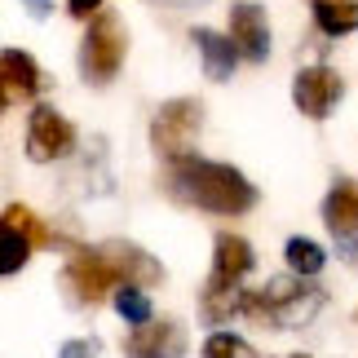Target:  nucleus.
I'll use <instances>...</instances> for the list:
<instances>
[{"instance_id": "nucleus-9", "label": "nucleus", "mask_w": 358, "mask_h": 358, "mask_svg": "<svg viewBox=\"0 0 358 358\" xmlns=\"http://www.w3.org/2000/svg\"><path fill=\"white\" fill-rule=\"evenodd\" d=\"M230 45H235V53H243V58L261 62L270 53V22L266 13H261V5H235L230 9Z\"/></svg>"}, {"instance_id": "nucleus-13", "label": "nucleus", "mask_w": 358, "mask_h": 358, "mask_svg": "<svg viewBox=\"0 0 358 358\" xmlns=\"http://www.w3.org/2000/svg\"><path fill=\"white\" fill-rule=\"evenodd\" d=\"M323 222H327V230H332L336 239L358 235V182L341 177V182L327 190V199H323Z\"/></svg>"}, {"instance_id": "nucleus-19", "label": "nucleus", "mask_w": 358, "mask_h": 358, "mask_svg": "<svg viewBox=\"0 0 358 358\" xmlns=\"http://www.w3.org/2000/svg\"><path fill=\"white\" fill-rule=\"evenodd\" d=\"M203 358H257V354L235 332H213L208 341H203Z\"/></svg>"}, {"instance_id": "nucleus-15", "label": "nucleus", "mask_w": 358, "mask_h": 358, "mask_svg": "<svg viewBox=\"0 0 358 358\" xmlns=\"http://www.w3.org/2000/svg\"><path fill=\"white\" fill-rule=\"evenodd\" d=\"M195 45H199L203 71H208L213 80H230V76H235L239 53H235V45H230L226 36H217V31H195Z\"/></svg>"}, {"instance_id": "nucleus-11", "label": "nucleus", "mask_w": 358, "mask_h": 358, "mask_svg": "<svg viewBox=\"0 0 358 358\" xmlns=\"http://www.w3.org/2000/svg\"><path fill=\"white\" fill-rule=\"evenodd\" d=\"M252 270V243L243 235H217V248H213V279L208 283H226V287H239L243 274Z\"/></svg>"}, {"instance_id": "nucleus-23", "label": "nucleus", "mask_w": 358, "mask_h": 358, "mask_svg": "<svg viewBox=\"0 0 358 358\" xmlns=\"http://www.w3.org/2000/svg\"><path fill=\"white\" fill-rule=\"evenodd\" d=\"M27 5H31L36 13H45V9H49V0H27Z\"/></svg>"}, {"instance_id": "nucleus-25", "label": "nucleus", "mask_w": 358, "mask_h": 358, "mask_svg": "<svg viewBox=\"0 0 358 358\" xmlns=\"http://www.w3.org/2000/svg\"><path fill=\"white\" fill-rule=\"evenodd\" d=\"M292 358H310V354H292Z\"/></svg>"}, {"instance_id": "nucleus-6", "label": "nucleus", "mask_w": 358, "mask_h": 358, "mask_svg": "<svg viewBox=\"0 0 358 358\" xmlns=\"http://www.w3.org/2000/svg\"><path fill=\"white\" fill-rule=\"evenodd\" d=\"M261 301H266V310H270V323L301 327V323H310L314 314H319L323 292H314V287L296 283V279H274L266 292H261Z\"/></svg>"}, {"instance_id": "nucleus-10", "label": "nucleus", "mask_w": 358, "mask_h": 358, "mask_svg": "<svg viewBox=\"0 0 358 358\" xmlns=\"http://www.w3.org/2000/svg\"><path fill=\"white\" fill-rule=\"evenodd\" d=\"M102 257L115 266L120 274V283H133V287H150V283H159L164 279V266L150 252H142V248H133V243H106L102 248Z\"/></svg>"}, {"instance_id": "nucleus-24", "label": "nucleus", "mask_w": 358, "mask_h": 358, "mask_svg": "<svg viewBox=\"0 0 358 358\" xmlns=\"http://www.w3.org/2000/svg\"><path fill=\"white\" fill-rule=\"evenodd\" d=\"M5 106H9V98H5V89H0V111H5Z\"/></svg>"}, {"instance_id": "nucleus-21", "label": "nucleus", "mask_w": 358, "mask_h": 358, "mask_svg": "<svg viewBox=\"0 0 358 358\" xmlns=\"http://www.w3.org/2000/svg\"><path fill=\"white\" fill-rule=\"evenodd\" d=\"M58 358H98V341H89V336L66 341V345L58 350Z\"/></svg>"}, {"instance_id": "nucleus-18", "label": "nucleus", "mask_w": 358, "mask_h": 358, "mask_svg": "<svg viewBox=\"0 0 358 358\" xmlns=\"http://www.w3.org/2000/svg\"><path fill=\"white\" fill-rule=\"evenodd\" d=\"M115 310H120V319H129L133 327L150 323V296L142 292V287H133V283H124L115 292Z\"/></svg>"}, {"instance_id": "nucleus-3", "label": "nucleus", "mask_w": 358, "mask_h": 358, "mask_svg": "<svg viewBox=\"0 0 358 358\" xmlns=\"http://www.w3.org/2000/svg\"><path fill=\"white\" fill-rule=\"evenodd\" d=\"M199 124H203V106L195 98L164 102L159 115H155V124H150V142H155V150L169 164H177V159L190 155V142H195Z\"/></svg>"}, {"instance_id": "nucleus-12", "label": "nucleus", "mask_w": 358, "mask_h": 358, "mask_svg": "<svg viewBox=\"0 0 358 358\" xmlns=\"http://www.w3.org/2000/svg\"><path fill=\"white\" fill-rule=\"evenodd\" d=\"M40 66L27 49H5L0 53V89H5V98H36L40 93Z\"/></svg>"}, {"instance_id": "nucleus-17", "label": "nucleus", "mask_w": 358, "mask_h": 358, "mask_svg": "<svg viewBox=\"0 0 358 358\" xmlns=\"http://www.w3.org/2000/svg\"><path fill=\"white\" fill-rule=\"evenodd\" d=\"M283 257H287V266H292V274H301V279H310V274H319L323 270V248L314 243V239H287V248H283Z\"/></svg>"}, {"instance_id": "nucleus-16", "label": "nucleus", "mask_w": 358, "mask_h": 358, "mask_svg": "<svg viewBox=\"0 0 358 358\" xmlns=\"http://www.w3.org/2000/svg\"><path fill=\"white\" fill-rule=\"evenodd\" d=\"M314 22L327 36L358 31V0H314Z\"/></svg>"}, {"instance_id": "nucleus-2", "label": "nucleus", "mask_w": 358, "mask_h": 358, "mask_svg": "<svg viewBox=\"0 0 358 358\" xmlns=\"http://www.w3.org/2000/svg\"><path fill=\"white\" fill-rule=\"evenodd\" d=\"M129 53V31H124L120 13H93L85 45H80V71L89 85H111Z\"/></svg>"}, {"instance_id": "nucleus-7", "label": "nucleus", "mask_w": 358, "mask_h": 358, "mask_svg": "<svg viewBox=\"0 0 358 358\" xmlns=\"http://www.w3.org/2000/svg\"><path fill=\"white\" fill-rule=\"evenodd\" d=\"M341 93H345V85H341V76L332 71V66H306V71L292 80V102H296V111L310 115V120L332 115Z\"/></svg>"}, {"instance_id": "nucleus-22", "label": "nucleus", "mask_w": 358, "mask_h": 358, "mask_svg": "<svg viewBox=\"0 0 358 358\" xmlns=\"http://www.w3.org/2000/svg\"><path fill=\"white\" fill-rule=\"evenodd\" d=\"M66 9H71L76 18H93V13L102 9V0H66Z\"/></svg>"}, {"instance_id": "nucleus-14", "label": "nucleus", "mask_w": 358, "mask_h": 358, "mask_svg": "<svg viewBox=\"0 0 358 358\" xmlns=\"http://www.w3.org/2000/svg\"><path fill=\"white\" fill-rule=\"evenodd\" d=\"M0 235H18V239H27L31 248H49V243H58L49 235V226L40 222V217L27 208V203H9L5 213H0Z\"/></svg>"}, {"instance_id": "nucleus-4", "label": "nucleus", "mask_w": 358, "mask_h": 358, "mask_svg": "<svg viewBox=\"0 0 358 358\" xmlns=\"http://www.w3.org/2000/svg\"><path fill=\"white\" fill-rule=\"evenodd\" d=\"M115 283H120V274H115L111 261L102 257V248H80L62 270V287L71 292L76 306H98Z\"/></svg>"}, {"instance_id": "nucleus-1", "label": "nucleus", "mask_w": 358, "mask_h": 358, "mask_svg": "<svg viewBox=\"0 0 358 358\" xmlns=\"http://www.w3.org/2000/svg\"><path fill=\"white\" fill-rule=\"evenodd\" d=\"M173 195L195 203L203 213H217V217H239L257 203V190L239 169L213 164V159H195V155L173 164Z\"/></svg>"}, {"instance_id": "nucleus-5", "label": "nucleus", "mask_w": 358, "mask_h": 358, "mask_svg": "<svg viewBox=\"0 0 358 358\" xmlns=\"http://www.w3.org/2000/svg\"><path fill=\"white\" fill-rule=\"evenodd\" d=\"M76 146V129L58 106H36L31 120H27V155L36 164H53L62 155H71Z\"/></svg>"}, {"instance_id": "nucleus-8", "label": "nucleus", "mask_w": 358, "mask_h": 358, "mask_svg": "<svg viewBox=\"0 0 358 358\" xmlns=\"http://www.w3.org/2000/svg\"><path fill=\"white\" fill-rule=\"evenodd\" d=\"M186 354V332L177 319L164 323H137V332L124 341V358H182Z\"/></svg>"}, {"instance_id": "nucleus-20", "label": "nucleus", "mask_w": 358, "mask_h": 358, "mask_svg": "<svg viewBox=\"0 0 358 358\" xmlns=\"http://www.w3.org/2000/svg\"><path fill=\"white\" fill-rule=\"evenodd\" d=\"M27 257H31V243H27V239L0 235V279H5V274H18L27 266Z\"/></svg>"}]
</instances>
